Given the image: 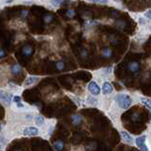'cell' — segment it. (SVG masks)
<instances>
[{
    "mask_svg": "<svg viewBox=\"0 0 151 151\" xmlns=\"http://www.w3.org/2000/svg\"><path fill=\"white\" fill-rule=\"evenodd\" d=\"M114 99L117 105L123 110L129 109L132 104V98L127 93H118Z\"/></svg>",
    "mask_w": 151,
    "mask_h": 151,
    "instance_id": "obj_1",
    "label": "cell"
},
{
    "mask_svg": "<svg viewBox=\"0 0 151 151\" xmlns=\"http://www.w3.org/2000/svg\"><path fill=\"white\" fill-rule=\"evenodd\" d=\"M12 94L11 93H7L0 90V101H1L5 106H11L12 101Z\"/></svg>",
    "mask_w": 151,
    "mask_h": 151,
    "instance_id": "obj_2",
    "label": "cell"
},
{
    "mask_svg": "<svg viewBox=\"0 0 151 151\" xmlns=\"http://www.w3.org/2000/svg\"><path fill=\"white\" fill-rule=\"evenodd\" d=\"M145 140H146L145 135H142V136L138 137V138H136V140H135L136 145L138 146V148L141 151H149L147 146L145 145Z\"/></svg>",
    "mask_w": 151,
    "mask_h": 151,
    "instance_id": "obj_3",
    "label": "cell"
},
{
    "mask_svg": "<svg viewBox=\"0 0 151 151\" xmlns=\"http://www.w3.org/2000/svg\"><path fill=\"white\" fill-rule=\"evenodd\" d=\"M88 90L93 96H99L100 94V87L96 81H91L88 84Z\"/></svg>",
    "mask_w": 151,
    "mask_h": 151,
    "instance_id": "obj_4",
    "label": "cell"
},
{
    "mask_svg": "<svg viewBox=\"0 0 151 151\" xmlns=\"http://www.w3.org/2000/svg\"><path fill=\"white\" fill-rule=\"evenodd\" d=\"M39 134V129L37 127H27L23 129L24 136H36Z\"/></svg>",
    "mask_w": 151,
    "mask_h": 151,
    "instance_id": "obj_5",
    "label": "cell"
},
{
    "mask_svg": "<svg viewBox=\"0 0 151 151\" xmlns=\"http://www.w3.org/2000/svg\"><path fill=\"white\" fill-rule=\"evenodd\" d=\"M40 80L39 77H35V76H30V77H27L25 81L23 83V86L24 87H29L31 85H34L35 83H37L38 81Z\"/></svg>",
    "mask_w": 151,
    "mask_h": 151,
    "instance_id": "obj_6",
    "label": "cell"
},
{
    "mask_svg": "<svg viewBox=\"0 0 151 151\" xmlns=\"http://www.w3.org/2000/svg\"><path fill=\"white\" fill-rule=\"evenodd\" d=\"M113 92V86L108 81H105L103 83V86H102V93L103 94H111Z\"/></svg>",
    "mask_w": 151,
    "mask_h": 151,
    "instance_id": "obj_7",
    "label": "cell"
},
{
    "mask_svg": "<svg viewBox=\"0 0 151 151\" xmlns=\"http://www.w3.org/2000/svg\"><path fill=\"white\" fill-rule=\"evenodd\" d=\"M121 136L123 140H124V142H126V144L133 145V138H132L127 131H121Z\"/></svg>",
    "mask_w": 151,
    "mask_h": 151,
    "instance_id": "obj_8",
    "label": "cell"
},
{
    "mask_svg": "<svg viewBox=\"0 0 151 151\" xmlns=\"http://www.w3.org/2000/svg\"><path fill=\"white\" fill-rule=\"evenodd\" d=\"M127 68H129V70L130 71V72L136 73V72H138V70L140 68V65L135 60L134 61H130V63H129V65H127Z\"/></svg>",
    "mask_w": 151,
    "mask_h": 151,
    "instance_id": "obj_9",
    "label": "cell"
},
{
    "mask_svg": "<svg viewBox=\"0 0 151 151\" xmlns=\"http://www.w3.org/2000/svg\"><path fill=\"white\" fill-rule=\"evenodd\" d=\"M22 71H23V68L21 67V65L18 64V63L13 64L12 67H11V72L14 76H18L19 74L22 72Z\"/></svg>",
    "mask_w": 151,
    "mask_h": 151,
    "instance_id": "obj_10",
    "label": "cell"
},
{
    "mask_svg": "<svg viewBox=\"0 0 151 151\" xmlns=\"http://www.w3.org/2000/svg\"><path fill=\"white\" fill-rule=\"evenodd\" d=\"M112 50L109 47H105L104 49H102L101 51V56L104 59H110L111 57H112Z\"/></svg>",
    "mask_w": 151,
    "mask_h": 151,
    "instance_id": "obj_11",
    "label": "cell"
},
{
    "mask_svg": "<svg viewBox=\"0 0 151 151\" xmlns=\"http://www.w3.org/2000/svg\"><path fill=\"white\" fill-rule=\"evenodd\" d=\"M71 119H72V122L75 126H78L82 123L83 117L80 114H74V115H72V117H71Z\"/></svg>",
    "mask_w": 151,
    "mask_h": 151,
    "instance_id": "obj_12",
    "label": "cell"
},
{
    "mask_svg": "<svg viewBox=\"0 0 151 151\" xmlns=\"http://www.w3.org/2000/svg\"><path fill=\"white\" fill-rule=\"evenodd\" d=\"M22 53H23L24 56H26V57H28V56L32 55V53H33L32 46H30V45H25L22 48Z\"/></svg>",
    "mask_w": 151,
    "mask_h": 151,
    "instance_id": "obj_13",
    "label": "cell"
},
{
    "mask_svg": "<svg viewBox=\"0 0 151 151\" xmlns=\"http://www.w3.org/2000/svg\"><path fill=\"white\" fill-rule=\"evenodd\" d=\"M35 123H36V125L37 126H39V127H42L45 125V118L42 115H36L35 117Z\"/></svg>",
    "mask_w": 151,
    "mask_h": 151,
    "instance_id": "obj_14",
    "label": "cell"
},
{
    "mask_svg": "<svg viewBox=\"0 0 151 151\" xmlns=\"http://www.w3.org/2000/svg\"><path fill=\"white\" fill-rule=\"evenodd\" d=\"M54 147L56 150H58V151H61L63 149L64 147V144H63V142L61 141V140H58V141H56L55 143H54Z\"/></svg>",
    "mask_w": 151,
    "mask_h": 151,
    "instance_id": "obj_15",
    "label": "cell"
},
{
    "mask_svg": "<svg viewBox=\"0 0 151 151\" xmlns=\"http://www.w3.org/2000/svg\"><path fill=\"white\" fill-rule=\"evenodd\" d=\"M87 103L91 106H97L98 101H97V99L96 97H93V96H89L87 97Z\"/></svg>",
    "mask_w": 151,
    "mask_h": 151,
    "instance_id": "obj_16",
    "label": "cell"
},
{
    "mask_svg": "<svg viewBox=\"0 0 151 151\" xmlns=\"http://www.w3.org/2000/svg\"><path fill=\"white\" fill-rule=\"evenodd\" d=\"M141 101H142V103H143L145 106L147 107V108L149 109V111H151V99L142 97V98H141Z\"/></svg>",
    "mask_w": 151,
    "mask_h": 151,
    "instance_id": "obj_17",
    "label": "cell"
},
{
    "mask_svg": "<svg viewBox=\"0 0 151 151\" xmlns=\"http://www.w3.org/2000/svg\"><path fill=\"white\" fill-rule=\"evenodd\" d=\"M53 19H54V16H53V14H45V15L44 16V22L45 24H50L52 21H53Z\"/></svg>",
    "mask_w": 151,
    "mask_h": 151,
    "instance_id": "obj_18",
    "label": "cell"
},
{
    "mask_svg": "<svg viewBox=\"0 0 151 151\" xmlns=\"http://www.w3.org/2000/svg\"><path fill=\"white\" fill-rule=\"evenodd\" d=\"M65 0H50V3L53 5L54 7H59L63 4Z\"/></svg>",
    "mask_w": 151,
    "mask_h": 151,
    "instance_id": "obj_19",
    "label": "cell"
},
{
    "mask_svg": "<svg viewBox=\"0 0 151 151\" xmlns=\"http://www.w3.org/2000/svg\"><path fill=\"white\" fill-rule=\"evenodd\" d=\"M56 67L57 69H58L59 71H63V68H64V63H63V60H59V61H57V63H56Z\"/></svg>",
    "mask_w": 151,
    "mask_h": 151,
    "instance_id": "obj_20",
    "label": "cell"
},
{
    "mask_svg": "<svg viewBox=\"0 0 151 151\" xmlns=\"http://www.w3.org/2000/svg\"><path fill=\"white\" fill-rule=\"evenodd\" d=\"M139 119H140V114H139V112H134V113H132V115H131V120H132V121L138 122Z\"/></svg>",
    "mask_w": 151,
    "mask_h": 151,
    "instance_id": "obj_21",
    "label": "cell"
},
{
    "mask_svg": "<svg viewBox=\"0 0 151 151\" xmlns=\"http://www.w3.org/2000/svg\"><path fill=\"white\" fill-rule=\"evenodd\" d=\"M76 15V12H75V11L74 9H68L67 12H66V16H67L68 18H73L74 16Z\"/></svg>",
    "mask_w": 151,
    "mask_h": 151,
    "instance_id": "obj_22",
    "label": "cell"
},
{
    "mask_svg": "<svg viewBox=\"0 0 151 151\" xmlns=\"http://www.w3.org/2000/svg\"><path fill=\"white\" fill-rule=\"evenodd\" d=\"M88 1H91L93 3H99V4H108L109 0H88Z\"/></svg>",
    "mask_w": 151,
    "mask_h": 151,
    "instance_id": "obj_23",
    "label": "cell"
},
{
    "mask_svg": "<svg viewBox=\"0 0 151 151\" xmlns=\"http://www.w3.org/2000/svg\"><path fill=\"white\" fill-rule=\"evenodd\" d=\"M12 101L15 103V104H18V103H21L22 100H21V96H14L12 97Z\"/></svg>",
    "mask_w": 151,
    "mask_h": 151,
    "instance_id": "obj_24",
    "label": "cell"
},
{
    "mask_svg": "<svg viewBox=\"0 0 151 151\" xmlns=\"http://www.w3.org/2000/svg\"><path fill=\"white\" fill-rule=\"evenodd\" d=\"M71 97H72L74 99V102L77 104L78 106H81V101H80V99L78 97H76V96H71Z\"/></svg>",
    "mask_w": 151,
    "mask_h": 151,
    "instance_id": "obj_25",
    "label": "cell"
},
{
    "mask_svg": "<svg viewBox=\"0 0 151 151\" xmlns=\"http://www.w3.org/2000/svg\"><path fill=\"white\" fill-rule=\"evenodd\" d=\"M138 22H139V24H140L141 26H145V24H146V20H145V17H140L138 19Z\"/></svg>",
    "mask_w": 151,
    "mask_h": 151,
    "instance_id": "obj_26",
    "label": "cell"
},
{
    "mask_svg": "<svg viewBox=\"0 0 151 151\" xmlns=\"http://www.w3.org/2000/svg\"><path fill=\"white\" fill-rule=\"evenodd\" d=\"M110 42H111V44H112V45H116L117 42H118V41H117V39L114 37V36H110Z\"/></svg>",
    "mask_w": 151,
    "mask_h": 151,
    "instance_id": "obj_27",
    "label": "cell"
},
{
    "mask_svg": "<svg viewBox=\"0 0 151 151\" xmlns=\"http://www.w3.org/2000/svg\"><path fill=\"white\" fill-rule=\"evenodd\" d=\"M144 15H145V18H147V19H149V20H151V9H148V11H146L145 12Z\"/></svg>",
    "mask_w": 151,
    "mask_h": 151,
    "instance_id": "obj_28",
    "label": "cell"
},
{
    "mask_svg": "<svg viewBox=\"0 0 151 151\" xmlns=\"http://www.w3.org/2000/svg\"><path fill=\"white\" fill-rule=\"evenodd\" d=\"M80 56H81L82 58H86V57L88 56V51L86 49L81 50V52H80Z\"/></svg>",
    "mask_w": 151,
    "mask_h": 151,
    "instance_id": "obj_29",
    "label": "cell"
},
{
    "mask_svg": "<svg viewBox=\"0 0 151 151\" xmlns=\"http://www.w3.org/2000/svg\"><path fill=\"white\" fill-rule=\"evenodd\" d=\"M9 87L11 88V89H13V90H16V89H18V87L16 86V85L14 84L13 82H12V81H9Z\"/></svg>",
    "mask_w": 151,
    "mask_h": 151,
    "instance_id": "obj_30",
    "label": "cell"
},
{
    "mask_svg": "<svg viewBox=\"0 0 151 151\" xmlns=\"http://www.w3.org/2000/svg\"><path fill=\"white\" fill-rule=\"evenodd\" d=\"M117 27L119 28H123L125 27V22L123 21H120V22H117Z\"/></svg>",
    "mask_w": 151,
    "mask_h": 151,
    "instance_id": "obj_31",
    "label": "cell"
},
{
    "mask_svg": "<svg viewBox=\"0 0 151 151\" xmlns=\"http://www.w3.org/2000/svg\"><path fill=\"white\" fill-rule=\"evenodd\" d=\"M5 56H6V52L3 49H0V59H3Z\"/></svg>",
    "mask_w": 151,
    "mask_h": 151,
    "instance_id": "obj_32",
    "label": "cell"
},
{
    "mask_svg": "<svg viewBox=\"0 0 151 151\" xmlns=\"http://www.w3.org/2000/svg\"><path fill=\"white\" fill-rule=\"evenodd\" d=\"M27 13H28V11H27V9H26V11H23V12H22V18L27 17Z\"/></svg>",
    "mask_w": 151,
    "mask_h": 151,
    "instance_id": "obj_33",
    "label": "cell"
},
{
    "mask_svg": "<svg viewBox=\"0 0 151 151\" xmlns=\"http://www.w3.org/2000/svg\"><path fill=\"white\" fill-rule=\"evenodd\" d=\"M16 107L17 108H19V109H23V108H25V105L21 102V103H18V104H16Z\"/></svg>",
    "mask_w": 151,
    "mask_h": 151,
    "instance_id": "obj_34",
    "label": "cell"
},
{
    "mask_svg": "<svg viewBox=\"0 0 151 151\" xmlns=\"http://www.w3.org/2000/svg\"><path fill=\"white\" fill-rule=\"evenodd\" d=\"M13 1H14V0H5L4 3H5V4H9V3H12V2H13Z\"/></svg>",
    "mask_w": 151,
    "mask_h": 151,
    "instance_id": "obj_35",
    "label": "cell"
},
{
    "mask_svg": "<svg viewBox=\"0 0 151 151\" xmlns=\"http://www.w3.org/2000/svg\"><path fill=\"white\" fill-rule=\"evenodd\" d=\"M27 119H33V115H31V114H27Z\"/></svg>",
    "mask_w": 151,
    "mask_h": 151,
    "instance_id": "obj_36",
    "label": "cell"
},
{
    "mask_svg": "<svg viewBox=\"0 0 151 151\" xmlns=\"http://www.w3.org/2000/svg\"><path fill=\"white\" fill-rule=\"evenodd\" d=\"M52 129H53V127H49V131H48V134H49V135L52 133V131H53Z\"/></svg>",
    "mask_w": 151,
    "mask_h": 151,
    "instance_id": "obj_37",
    "label": "cell"
},
{
    "mask_svg": "<svg viewBox=\"0 0 151 151\" xmlns=\"http://www.w3.org/2000/svg\"><path fill=\"white\" fill-rule=\"evenodd\" d=\"M0 137H1V136H0ZM2 148V142H1V138H0V149H1Z\"/></svg>",
    "mask_w": 151,
    "mask_h": 151,
    "instance_id": "obj_38",
    "label": "cell"
},
{
    "mask_svg": "<svg viewBox=\"0 0 151 151\" xmlns=\"http://www.w3.org/2000/svg\"><path fill=\"white\" fill-rule=\"evenodd\" d=\"M1 129H2V125L0 124V130H1Z\"/></svg>",
    "mask_w": 151,
    "mask_h": 151,
    "instance_id": "obj_39",
    "label": "cell"
},
{
    "mask_svg": "<svg viewBox=\"0 0 151 151\" xmlns=\"http://www.w3.org/2000/svg\"><path fill=\"white\" fill-rule=\"evenodd\" d=\"M149 29H150V30H151V26H150V27H149Z\"/></svg>",
    "mask_w": 151,
    "mask_h": 151,
    "instance_id": "obj_40",
    "label": "cell"
},
{
    "mask_svg": "<svg viewBox=\"0 0 151 151\" xmlns=\"http://www.w3.org/2000/svg\"><path fill=\"white\" fill-rule=\"evenodd\" d=\"M17 151H22V150H17Z\"/></svg>",
    "mask_w": 151,
    "mask_h": 151,
    "instance_id": "obj_41",
    "label": "cell"
}]
</instances>
